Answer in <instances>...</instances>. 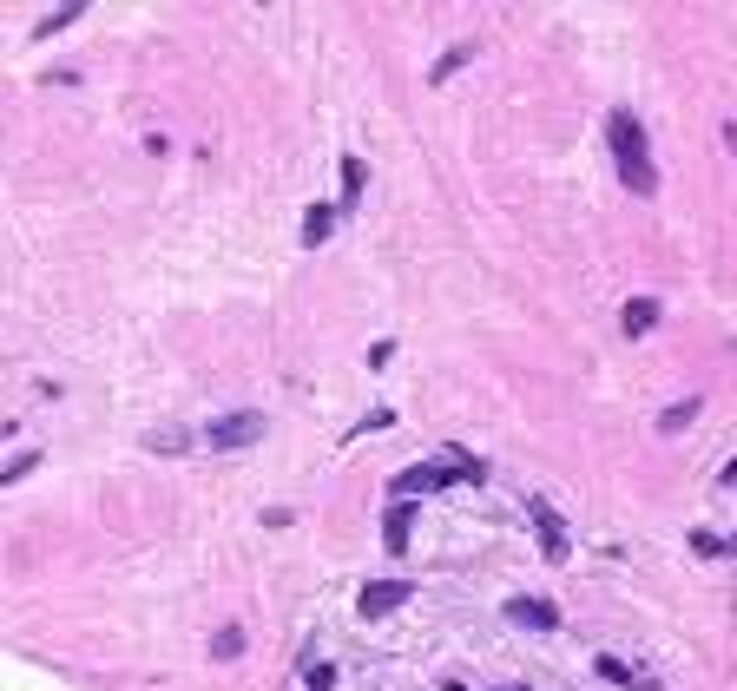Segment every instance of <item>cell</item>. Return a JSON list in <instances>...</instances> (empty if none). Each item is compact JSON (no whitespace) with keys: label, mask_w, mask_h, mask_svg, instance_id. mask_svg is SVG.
<instances>
[{"label":"cell","mask_w":737,"mask_h":691,"mask_svg":"<svg viewBox=\"0 0 737 691\" xmlns=\"http://www.w3.org/2000/svg\"><path fill=\"white\" fill-rule=\"evenodd\" d=\"M330 231H336V211L330 205H310V211H303V244H323Z\"/></svg>","instance_id":"obj_9"},{"label":"cell","mask_w":737,"mask_h":691,"mask_svg":"<svg viewBox=\"0 0 737 691\" xmlns=\"http://www.w3.org/2000/svg\"><path fill=\"white\" fill-rule=\"evenodd\" d=\"M211 652H218V659H237V652H244V632H237V626H224L218 639H211Z\"/></svg>","instance_id":"obj_13"},{"label":"cell","mask_w":737,"mask_h":691,"mask_svg":"<svg viewBox=\"0 0 737 691\" xmlns=\"http://www.w3.org/2000/svg\"><path fill=\"white\" fill-rule=\"evenodd\" d=\"M336 685V672H330V665H310V691H330Z\"/></svg>","instance_id":"obj_16"},{"label":"cell","mask_w":737,"mask_h":691,"mask_svg":"<svg viewBox=\"0 0 737 691\" xmlns=\"http://www.w3.org/2000/svg\"><path fill=\"white\" fill-rule=\"evenodd\" d=\"M455 66H468V47H455V53H441V66H435V79H448Z\"/></svg>","instance_id":"obj_15"},{"label":"cell","mask_w":737,"mask_h":691,"mask_svg":"<svg viewBox=\"0 0 737 691\" xmlns=\"http://www.w3.org/2000/svg\"><path fill=\"white\" fill-rule=\"evenodd\" d=\"M619 323H626L632 336H645V330H652V323H659V303H652V297H632V303H626V316H619Z\"/></svg>","instance_id":"obj_8"},{"label":"cell","mask_w":737,"mask_h":691,"mask_svg":"<svg viewBox=\"0 0 737 691\" xmlns=\"http://www.w3.org/2000/svg\"><path fill=\"white\" fill-rule=\"evenodd\" d=\"M257 435H264V415H257V409H244V415H218V422L204 428V441H211V448H251Z\"/></svg>","instance_id":"obj_2"},{"label":"cell","mask_w":737,"mask_h":691,"mask_svg":"<svg viewBox=\"0 0 737 691\" xmlns=\"http://www.w3.org/2000/svg\"><path fill=\"white\" fill-rule=\"evenodd\" d=\"M33 461H40V455H14V461H7V474H0V487H14V481H27V474H33Z\"/></svg>","instance_id":"obj_14"},{"label":"cell","mask_w":737,"mask_h":691,"mask_svg":"<svg viewBox=\"0 0 737 691\" xmlns=\"http://www.w3.org/2000/svg\"><path fill=\"white\" fill-rule=\"evenodd\" d=\"M606 139H612V158H619V178H626L632 198H652L659 191V172H652V145H645V126L632 112H612L606 119Z\"/></svg>","instance_id":"obj_1"},{"label":"cell","mask_w":737,"mask_h":691,"mask_svg":"<svg viewBox=\"0 0 737 691\" xmlns=\"http://www.w3.org/2000/svg\"><path fill=\"white\" fill-rule=\"evenodd\" d=\"M382 534H389V540H382L389 553H402V547H408V507H402V501L389 507V520H382Z\"/></svg>","instance_id":"obj_10"},{"label":"cell","mask_w":737,"mask_h":691,"mask_svg":"<svg viewBox=\"0 0 737 691\" xmlns=\"http://www.w3.org/2000/svg\"><path fill=\"white\" fill-rule=\"evenodd\" d=\"M691 415H698V395H685V402H672V409L659 415V428H665V435H678V428H685Z\"/></svg>","instance_id":"obj_12"},{"label":"cell","mask_w":737,"mask_h":691,"mask_svg":"<svg viewBox=\"0 0 737 691\" xmlns=\"http://www.w3.org/2000/svg\"><path fill=\"white\" fill-rule=\"evenodd\" d=\"M599 678H606V685H626V691H659L645 672H632L626 659H599Z\"/></svg>","instance_id":"obj_7"},{"label":"cell","mask_w":737,"mask_h":691,"mask_svg":"<svg viewBox=\"0 0 737 691\" xmlns=\"http://www.w3.org/2000/svg\"><path fill=\"white\" fill-rule=\"evenodd\" d=\"M724 139H731V152H737V126H724Z\"/></svg>","instance_id":"obj_17"},{"label":"cell","mask_w":737,"mask_h":691,"mask_svg":"<svg viewBox=\"0 0 737 691\" xmlns=\"http://www.w3.org/2000/svg\"><path fill=\"white\" fill-rule=\"evenodd\" d=\"M455 481V468H448V461H441V468H408V474H395V487H402V494H428V487H448Z\"/></svg>","instance_id":"obj_5"},{"label":"cell","mask_w":737,"mask_h":691,"mask_svg":"<svg viewBox=\"0 0 737 691\" xmlns=\"http://www.w3.org/2000/svg\"><path fill=\"white\" fill-rule=\"evenodd\" d=\"M402 599H408V580H369V586H362V599H356V613L362 619H382V613H395Z\"/></svg>","instance_id":"obj_3"},{"label":"cell","mask_w":737,"mask_h":691,"mask_svg":"<svg viewBox=\"0 0 737 691\" xmlns=\"http://www.w3.org/2000/svg\"><path fill=\"white\" fill-rule=\"evenodd\" d=\"M501 691H527V685H501Z\"/></svg>","instance_id":"obj_18"},{"label":"cell","mask_w":737,"mask_h":691,"mask_svg":"<svg viewBox=\"0 0 737 691\" xmlns=\"http://www.w3.org/2000/svg\"><path fill=\"white\" fill-rule=\"evenodd\" d=\"M507 619H514V626H534V632H553V626H560V613H553L547 599H514V606H507Z\"/></svg>","instance_id":"obj_4"},{"label":"cell","mask_w":737,"mask_h":691,"mask_svg":"<svg viewBox=\"0 0 737 691\" xmlns=\"http://www.w3.org/2000/svg\"><path fill=\"white\" fill-rule=\"evenodd\" d=\"M534 520H540V547H547V560H566V527L553 520L547 501H534Z\"/></svg>","instance_id":"obj_6"},{"label":"cell","mask_w":737,"mask_h":691,"mask_svg":"<svg viewBox=\"0 0 737 691\" xmlns=\"http://www.w3.org/2000/svg\"><path fill=\"white\" fill-rule=\"evenodd\" d=\"M362 178H369V165H362V158H343V205L362 198Z\"/></svg>","instance_id":"obj_11"}]
</instances>
